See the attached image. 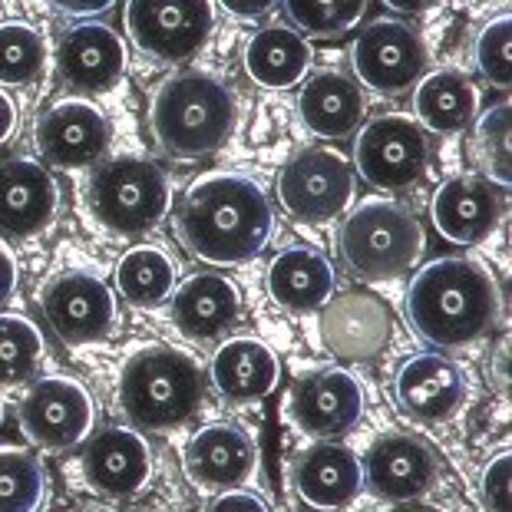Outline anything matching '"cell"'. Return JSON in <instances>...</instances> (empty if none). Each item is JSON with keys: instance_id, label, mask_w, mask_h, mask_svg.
Masks as SVG:
<instances>
[{"instance_id": "cell-19", "label": "cell", "mask_w": 512, "mask_h": 512, "mask_svg": "<svg viewBox=\"0 0 512 512\" xmlns=\"http://www.w3.org/2000/svg\"><path fill=\"white\" fill-rule=\"evenodd\" d=\"M57 205V179L40 159L10 156L0 162V235L34 238L47 232Z\"/></svg>"}, {"instance_id": "cell-7", "label": "cell", "mask_w": 512, "mask_h": 512, "mask_svg": "<svg viewBox=\"0 0 512 512\" xmlns=\"http://www.w3.org/2000/svg\"><path fill=\"white\" fill-rule=\"evenodd\" d=\"M430 166V139L413 116H374L354 136V169L370 189L400 192L423 179Z\"/></svg>"}, {"instance_id": "cell-17", "label": "cell", "mask_w": 512, "mask_h": 512, "mask_svg": "<svg viewBox=\"0 0 512 512\" xmlns=\"http://www.w3.org/2000/svg\"><path fill=\"white\" fill-rule=\"evenodd\" d=\"M466 394H470V377L443 351L407 357L394 377L397 407L413 423H446L460 413Z\"/></svg>"}, {"instance_id": "cell-18", "label": "cell", "mask_w": 512, "mask_h": 512, "mask_svg": "<svg viewBox=\"0 0 512 512\" xmlns=\"http://www.w3.org/2000/svg\"><path fill=\"white\" fill-rule=\"evenodd\" d=\"M506 215V192L486 176H450L430 199V219L453 245H479L496 235Z\"/></svg>"}, {"instance_id": "cell-12", "label": "cell", "mask_w": 512, "mask_h": 512, "mask_svg": "<svg viewBox=\"0 0 512 512\" xmlns=\"http://www.w3.org/2000/svg\"><path fill=\"white\" fill-rule=\"evenodd\" d=\"M40 304L53 334L73 347L106 341L116 324V294L90 271H63L43 288Z\"/></svg>"}, {"instance_id": "cell-9", "label": "cell", "mask_w": 512, "mask_h": 512, "mask_svg": "<svg viewBox=\"0 0 512 512\" xmlns=\"http://www.w3.org/2000/svg\"><path fill=\"white\" fill-rule=\"evenodd\" d=\"M126 30L139 50L162 63L192 60L215 30L212 0H129Z\"/></svg>"}, {"instance_id": "cell-29", "label": "cell", "mask_w": 512, "mask_h": 512, "mask_svg": "<svg viewBox=\"0 0 512 512\" xmlns=\"http://www.w3.org/2000/svg\"><path fill=\"white\" fill-rule=\"evenodd\" d=\"M311 70L308 37L294 27L268 24L248 40L245 47V73L265 90H291Z\"/></svg>"}, {"instance_id": "cell-2", "label": "cell", "mask_w": 512, "mask_h": 512, "mask_svg": "<svg viewBox=\"0 0 512 512\" xmlns=\"http://www.w3.org/2000/svg\"><path fill=\"white\" fill-rule=\"evenodd\" d=\"M410 331L440 351L476 344L503 324L506 304L483 261L446 255L413 275L403 298Z\"/></svg>"}, {"instance_id": "cell-36", "label": "cell", "mask_w": 512, "mask_h": 512, "mask_svg": "<svg viewBox=\"0 0 512 512\" xmlns=\"http://www.w3.org/2000/svg\"><path fill=\"white\" fill-rule=\"evenodd\" d=\"M512 24L509 17H496L483 27V34L476 37V67L486 76L489 86L509 90L512 83Z\"/></svg>"}, {"instance_id": "cell-20", "label": "cell", "mask_w": 512, "mask_h": 512, "mask_svg": "<svg viewBox=\"0 0 512 512\" xmlns=\"http://www.w3.org/2000/svg\"><path fill=\"white\" fill-rule=\"evenodd\" d=\"M129 53L123 37L100 20L70 27L57 43L60 80L76 93H106L123 80Z\"/></svg>"}, {"instance_id": "cell-40", "label": "cell", "mask_w": 512, "mask_h": 512, "mask_svg": "<svg viewBox=\"0 0 512 512\" xmlns=\"http://www.w3.org/2000/svg\"><path fill=\"white\" fill-rule=\"evenodd\" d=\"M47 4H53L60 14L70 17H100L116 7V0H47Z\"/></svg>"}, {"instance_id": "cell-10", "label": "cell", "mask_w": 512, "mask_h": 512, "mask_svg": "<svg viewBox=\"0 0 512 512\" xmlns=\"http://www.w3.org/2000/svg\"><path fill=\"white\" fill-rule=\"evenodd\" d=\"M351 63L357 83L380 96H403L423 80L430 63L427 43L403 20H370L354 40Z\"/></svg>"}, {"instance_id": "cell-24", "label": "cell", "mask_w": 512, "mask_h": 512, "mask_svg": "<svg viewBox=\"0 0 512 512\" xmlns=\"http://www.w3.org/2000/svg\"><path fill=\"white\" fill-rule=\"evenodd\" d=\"M172 321L185 337L209 341V337L225 334L242 314V294L235 281L219 275V271H199L185 278L169 298Z\"/></svg>"}, {"instance_id": "cell-44", "label": "cell", "mask_w": 512, "mask_h": 512, "mask_svg": "<svg viewBox=\"0 0 512 512\" xmlns=\"http://www.w3.org/2000/svg\"><path fill=\"white\" fill-rule=\"evenodd\" d=\"M387 512H446V509L423 503V499H410V503H394Z\"/></svg>"}, {"instance_id": "cell-22", "label": "cell", "mask_w": 512, "mask_h": 512, "mask_svg": "<svg viewBox=\"0 0 512 512\" xmlns=\"http://www.w3.org/2000/svg\"><path fill=\"white\" fill-rule=\"evenodd\" d=\"M182 463L195 486L235 489L245 479H252L258 466V446L238 423H205L185 443Z\"/></svg>"}, {"instance_id": "cell-3", "label": "cell", "mask_w": 512, "mask_h": 512, "mask_svg": "<svg viewBox=\"0 0 512 512\" xmlns=\"http://www.w3.org/2000/svg\"><path fill=\"white\" fill-rule=\"evenodd\" d=\"M238 100L225 80L202 70L169 76L152 96L149 126L172 159H202L219 152L235 133Z\"/></svg>"}, {"instance_id": "cell-31", "label": "cell", "mask_w": 512, "mask_h": 512, "mask_svg": "<svg viewBox=\"0 0 512 512\" xmlns=\"http://www.w3.org/2000/svg\"><path fill=\"white\" fill-rule=\"evenodd\" d=\"M47 499V466L27 450H0V512H40Z\"/></svg>"}, {"instance_id": "cell-35", "label": "cell", "mask_w": 512, "mask_h": 512, "mask_svg": "<svg viewBox=\"0 0 512 512\" xmlns=\"http://www.w3.org/2000/svg\"><path fill=\"white\" fill-rule=\"evenodd\" d=\"M512 119H509V103H499L493 110L479 116L476 126V159L483 166L486 179L496 182L499 189H506L512 176Z\"/></svg>"}, {"instance_id": "cell-33", "label": "cell", "mask_w": 512, "mask_h": 512, "mask_svg": "<svg viewBox=\"0 0 512 512\" xmlns=\"http://www.w3.org/2000/svg\"><path fill=\"white\" fill-rule=\"evenodd\" d=\"M291 27L301 37L331 40L361 24L367 14V0H281Z\"/></svg>"}, {"instance_id": "cell-21", "label": "cell", "mask_w": 512, "mask_h": 512, "mask_svg": "<svg viewBox=\"0 0 512 512\" xmlns=\"http://www.w3.org/2000/svg\"><path fill=\"white\" fill-rule=\"evenodd\" d=\"M291 483L301 503L321 512H334L351 506L364 489L361 460L351 446L324 440L311 443L291 463Z\"/></svg>"}, {"instance_id": "cell-25", "label": "cell", "mask_w": 512, "mask_h": 512, "mask_svg": "<svg viewBox=\"0 0 512 512\" xmlns=\"http://www.w3.org/2000/svg\"><path fill=\"white\" fill-rule=\"evenodd\" d=\"M209 377L225 400L248 403L268 397L278 387L281 364L275 351L258 337H232L215 351Z\"/></svg>"}, {"instance_id": "cell-4", "label": "cell", "mask_w": 512, "mask_h": 512, "mask_svg": "<svg viewBox=\"0 0 512 512\" xmlns=\"http://www.w3.org/2000/svg\"><path fill=\"white\" fill-rule=\"evenodd\" d=\"M205 377L192 354L156 344L133 354L119 374V407L129 423L149 433H169L202 407Z\"/></svg>"}, {"instance_id": "cell-43", "label": "cell", "mask_w": 512, "mask_h": 512, "mask_svg": "<svg viewBox=\"0 0 512 512\" xmlns=\"http://www.w3.org/2000/svg\"><path fill=\"white\" fill-rule=\"evenodd\" d=\"M390 10H397V14H423V10L437 7L440 0H384Z\"/></svg>"}, {"instance_id": "cell-14", "label": "cell", "mask_w": 512, "mask_h": 512, "mask_svg": "<svg viewBox=\"0 0 512 512\" xmlns=\"http://www.w3.org/2000/svg\"><path fill=\"white\" fill-rule=\"evenodd\" d=\"M364 384L344 367L314 370L291 390V420L304 437L337 440L364 417Z\"/></svg>"}, {"instance_id": "cell-6", "label": "cell", "mask_w": 512, "mask_h": 512, "mask_svg": "<svg viewBox=\"0 0 512 512\" xmlns=\"http://www.w3.org/2000/svg\"><path fill=\"white\" fill-rule=\"evenodd\" d=\"M427 248L420 219L407 205L364 199L341 225V258L361 281H394L417 265Z\"/></svg>"}, {"instance_id": "cell-23", "label": "cell", "mask_w": 512, "mask_h": 512, "mask_svg": "<svg viewBox=\"0 0 512 512\" xmlns=\"http://www.w3.org/2000/svg\"><path fill=\"white\" fill-rule=\"evenodd\" d=\"M301 123L321 139H347L364 126L367 96L361 83L347 73L318 70L301 80L298 93Z\"/></svg>"}, {"instance_id": "cell-30", "label": "cell", "mask_w": 512, "mask_h": 512, "mask_svg": "<svg viewBox=\"0 0 512 512\" xmlns=\"http://www.w3.org/2000/svg\"><path fill=\"white\" fill-rule=\"evenodd\" d=\"M116 291L139 311L159 308L176 291V261L156 245H136L119 258Z\"/></svg>"}, {"instance_id": "cell-34", "label": "cell", "mask_w": 512, "mask_h": 512, "mask_svg": "<svg viewBox=\"0 0 512 512\" xmlns=\"http://www.w3.org/2000/svg\"><path fill=\"white\" fill-rule=\"evenodd\" d=\"M43 337L20 314H0V384H24L43 364Z\"/></svg>"}, {"instance_id": "cell-37", "label": "cell", "mask_w": 512, "mask_h": 512, "mask_svg": "<svg viewBox=\"0 0 512 512\" xmlns=\"http://www.w3.org/2000/svg\"><path fill=\"white\" fill-rule=\"evenodd\" d=\"M509 466L512 456L503 450L486 463L483 476H479V496H483L486 512H509Z\"/></svg>"}, {"instance_id": "cell-15", "label": "cell", "mask_w": 512, "mask_h": 512, "mask_svg": "<svg viewBox=\"0 0 512 512\" xmlns=\"http://www.w3.org/2000/svg\"><path fill=\"white\" fill-rule=\"evenodd\" d=\"M34 143L43 162L57 169L96 166L113 143V126L90 100H60L37 119Z\"/></svg>"}, {"instance_id": "cell-16", "label": "cell", "mask_w": 512, "mask_h": 512, "mask_svg": "<svg viewBox=\"0 0 512 512\" xmlns=\"http://www.w3.org/2000/svg\"><path fill=\"white\" fill-rule=\"evenodd\" d=\"M80 470L86 486L103 499H133L152 483V450L139 430L103 427L83 440Z\"/></svg>"}, {"instance_id": "cell-42", "label": "cell", "mask_w": 512, "mask_h": 512, "mask_svg": "<svg viewBox=\"0 0 512 512\" xmlns=\"http://www.w3.org/2000/svg\"><path fill=\"white\" fill-rule=\"evenodd\" d=\"M17 123H20L17 103L10 100L7 90H0V146H7V139L17 133Z\"/></svg>"}, {"instance_id": "cell-27", "label": "cell", "mask_w": 512, "mask_h": 512, "mask_svg": "<svg viewBox=\"0 0 512 512\" xmlns=\"http://www.w3.org/2000/svg\"><path fill=\"white\" fill-rule=\"evenodd\" d=\"M321 334L337 357H370L387 344L390 314L377 298L351 291L328 301Z\"/></svg>"}, {"instance_id": "cell-1", "label": "cell", "mask_w": 512, "mask_h": 512, "mask_svg": "<svg viewBox=\"0 0 512 512\" xmlns=\"http://www.w3.org/2000/svg\"><path fill=\"white\" fill-rule=\"evenodd\" d=\"M275 232V212L261 185L238 172H212L185 189L176 209V235L205 265H245Z\"/></svg>"}, {"instance_id": "cell-5", "label": "cell", "mask_w": 512, "mask_h": 512, "mask_svg": "<svg viewBox=\"0 0 512 512\" xmlns=\"http://www.w3.org/2000/svg\"><path fill=\"white\" fill-rule=\"evenodd\" d=\"M172 185L149 156L100 159L86 179V209L110 235H146L169 212Z\"/></svg>"}, {"instance_id": "cell-45", "label": "cell", "mask_w": 512, "mask_h": 512, "mask_svg": "<svg viewBox=\"0 0 512 512\" xmlns=\"http://www.w3.org/2000/svg\"><path fill=\"white\" fill-rule=\"evenodd\" d=\"M0 427H4V400H0Z\"/></svg>"}, {"instance_id": "cell-41", "label": "cell", "mask_w": 512, "mask_h": 512, "mask_svg": "<svg viewBox=\"0 0 512 512\" xmlns=\"http://www.w3.org/2000/svg\"><path fill=\"white\" fill-rule=\"evenodd\" d=\"M278 0H219V7L225 14H232L238 20H258L275 10Z\"/></svg>"}, {"instance_id": "cell-8", "label": "cell", "mask_w": 512, "mask_h": 512, "mask_svg": "<svg viewBox=\"0 0 512 512\" xmlns=\"http://www.w3.org/2000/svg\"><path fill=\"white\" fill-rule=\"evenodd\" d=\"M354 166L334 149H301L278 176V199L291 219L304 225L331 222L354 202Z\"/></svg>"}, {"instance_id": "cell-13", "label": "cell", "mask_w": 512, "mask_h": 512, "mask_svg": "<svg viewBox=\"0 0 512 512\" xmlns=\"http://www.w3.org/2000/svg\"><path fill=\"white\" fill-rule=\"evenodd\" d=\"M364 486L384 503H410L423 499L440 483V460L413 433H384L367 446L364 463Z\"/></svg>"}, {"instance_id": "cell-32", "label": "cell", "mask_w": 512, "mask_h": 512, "mask_svg": "<svg viewBox=\"0 0 512 512\" xmlns=\"http://www.w3.org/2000/svg\"><path fill=\"white\" fill-rule=\"evenodd\" d=\"M47 40L24 20L0 24V86H30L47 70Z\"/></svg>"}, {"instance_id": "cell-28", "label": "cell", "mask_w": 512, "mask_h": 512, "mask_svg": "<svg viewBox=\"0 0 512 512\" xmlns=\"http://www.w3.org/2000/svg\"><path fill=\"white\" fill-rule=\"evenodd\" d=\"M413 113H417V123L430 133H460V129L476 123L479 90L460 70L423 73V80L413 86Z\"/></svg>"}, {"instance_id": "cell-11", "label": "cell", "mask_w": 512, "mask_h": 512, "mask_svg": "<svg viewBox=\"0 0 512 512\" xmlns=\"http://www.w3.org/2000/svg\"><path fill=\"white\" fill-rule=\"evenodd\" d=\"M20 430L43 450H73L93 433V400L73 377H43L20 400Z\"/></svg>"}, {"instance_id": "cell-38", "label": "cell", "mask_w": 512, "mask_h": 512, "mask_svg": "<svg viewBox=\"0 0 512 512\" xmlns=\"http://www.w3.org/2000/svg\"><path fill=\"white\" fill-rule=\"evenodd\" d=\"M205 512H271L268 503L252 489H219V496H212V503Z\"/></svg>"}, {"instance_id": "cell-26", "label": "cell", "mask_w": 512, "mask_h": 512, "mask_svg": "<svg viewBox=\"0 0 512 512\" xmlns=\"http://www.w3.org/2000/svg\"><path fill=\"white\" fill-rule=\"evenodd\" d=\"M334 268L314 248H285L268 268V294L281 311H321L334 298Z\"/></svg>"}, {"instance_id": "cell-39", "label": "cell", "mask_w": 512, "mask_h": 512, "mask_svg": "<svg viewBox=\"0 0 512 512\" xmlns=\"http://www.w3.org/2000/svg\"><path fill=\"white\" fill-rule=\"evenodd\" d=\"M17 278H20V268H17V258L14 252L0 242V308L14 298V291H17Z\"/></svg>"}]
</instances>
